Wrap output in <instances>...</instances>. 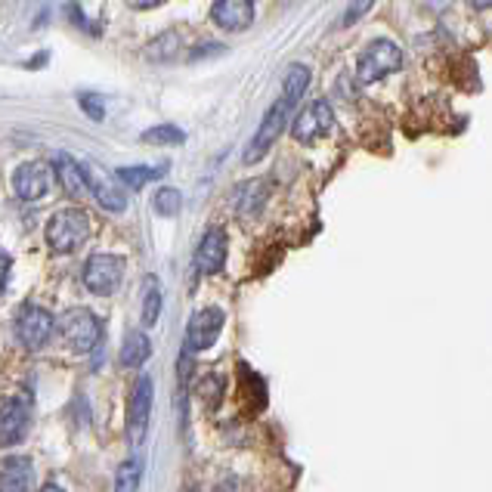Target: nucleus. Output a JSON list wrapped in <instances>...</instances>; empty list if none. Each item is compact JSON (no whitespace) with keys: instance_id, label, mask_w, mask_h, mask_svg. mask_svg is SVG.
<instances>
[{"instance_id":"f257e3e1","label":"nucleus","mask_w":492,"mask_h":492,"mask_svg":"<svg viewBox=\"0 0 492 492\" xmlns=\"http://www.w3.org/2000/svg\"><path fill=\"white\" fill-rule=\"evenodd\" d=\"M307 87H310V68L307 66H292V68H288L282 97H279L276 103L270 106V112L263 115V121H261V128H257L251 146L245 149V164L261 161L263 155L270 152V146H276L279 134L285 130V124H288V118H292L294 106H298V99L303 97V90H307Z\"/></svg>"},{"instance_id":"f03ea898","label":"nucleus","mask_w":492,"mask_h":492,"mask_svg":"<svg viewBox=\"0 0 492 492\" xmlns=\"http://www.w3.org/2000/svg\"><path fill=\"white\" fill-rule=\"evenodd\" d=\"M90 239V220L81 208L56 210L46 223V245L56 254H72Z\"/></svg>"},{"instance_id":"7ed1b4c3","label":"nucleus","mask_w":492,"mask_h":492,"mask_svg":"<svg viewBox=\"0 0 492 492\" xmlns=\"http://www.w3.org/2000/svg\"><path fill=\"white\" fill-rule=\"evenodd\" d=\"M400 66H403L400 46L394 41H372L356 59V77L363 84H372V81H381V77L400 72Z\"/></svg>"},{"instance_id":"20e7f679","label":"nucleus","mask_w":492,"mask_h":492,"mask_svg":"<svg viewBox=\"0 0 492 492\" xmlns=\"http://www.w3.org/2000/svg\"><path fill=\"white\" fill-rule=\"evenodd\" d=\"M59 332L68 347L77 350V354H90V350H99V343H103V325H99V319L90 310H68L59 323Z\"/></svg>"},{"instance_id":"39448f33","label":"nucleus","mask_w":492,"mask_h":492,"mask_svg":"<svg viewBox=\"0 0 492 492\" xmlns=\"http://www.w3.org/2000/svg\"><path fill=\"white\" fill-rule=\"evenodd\" d=\"M15 338H19L22 347L28 350H41L46 341L53 338V316L46 313L44 307H37V303H22L19 313H15Z\"/></svg>"},{"instance_id":"423d86ee","label":"nucleus","mask_w":492,"mask_h":492,"mask_svg":"<svg viewBox=\"0 0 492 492\" xmlns=\"http://www.w3.org/2000/svg\"><path fill=\"white\" fill-rule=\"evenodd\" d=\"M124 276V261L115 254H93L84 263V285L93 294H115Z\"/></svg>"},{"instance_id":"0eeeda50","label":"nucleus","mask_w":492,"mask_h":492,"mask_svg":"<svg viewBox=\"0 0 492 492\" xmlns=\"http://www.w3.org/2000/svg\"><path fill=\"white\" fill-rule=\"evenodd\" d=\"M152 415V378L149 374H139L134 390H130V403H128V436L134 446L146 440V427H149Z\"/></svg>"},{"instance_id":"6e6552de","label":"nucleus","mask_w":492,"mask_h":492,"mask_svg":"<svg viewBox=\"0 0 492 492\" xmlns=\"http://www.w3.org/2000/svg\"><path fill=\"white\" fill-rule=\"evenodd\" d=\"M334 128V112L332 106L325 103V99H316V103H310L303 112L294 118L292 124V137L298 139V143H316V139H323L325 134H332Z\"/></svg>"},{"instance_id":"1a4fd4ad","label":"nucleus","mask_w":492,"mask_h":492,"mask_svg":"<svg viewBox=\"0 0 492 492\" xmlns=\"http://www.w3.org/2000/svg\"><path fill=\"white\" fill-rule=\"evenodd\" d=\"M53 179H56V174H53L50 164L28 161V164H22V168H15L13 190L22 201H41L44 195L53 190Z\"/></svg>"},{"instance_id":"9d476101","label":"nucleus","mask_w":492,"mask_h":492,"mask_svg":"<svg viewBox=\"0 0 492 492\" xmlns=\"http://www.w3.org/2000/svg\"><path fill=\"white\" fill-rule=\"evenodd\" d=\"M81 174H84V186H87V192H93V199L99 201V208L115 210V214H121V210L128 208V192L121 190L115 177L97 170L93 164H81Z\"/></svg>"},{"instance_id":"9b49d317","label":"nucleus","mask_w":492,"mask_h":492,"mask_svg":"<svg viewBox=\"0 0 492 492\" xmlns=\"http://www.w3.org/2000/svg\"><path fill=\"white\" fill-rule=\"evenodd\" d=\"M223 323H226L223 310L217 307L199 310V313L190 319V328H186V343H190V350H208L210 343L220 338Z\"/></svg>"},{"instance_id":"f8f14e48","label":"nucleus","mask_w":492,"mask_h":492,"mask_svg":"<svg viewBox=\"0 0 492 492\" xmlns=\"http://www.w3.org/2000/svg\"><path fill=\"white\" fill-rule=\"evenodd\" d=\"M28 431V403L19 396H4L0 400V443L15 446Z\"/></svg>"},{"instance_id":"ddd939ff","label":"nucleus","mask_w":492,"mask_h":492,"mask_svg":"<svg viewBox=\"0 0 492 492\" xmlns=\"http://www.w3.org/2000/svg\"><path fill=\"white\" fill-rule=\"evenodd\" d=\"M226 263V232L220 226H210L205 232V239L199 241V248H195V267L199 272H220Z\"/></svg>"},{"instance_id":"4468645a","label":"nucleus","mask_w":492,"mask_h":492,"mask_svg":"<svg viewBox=\"0 0 492 492\" xmlns=\"http://www.w3.org/2000/svg\"><path fill=\"white\" fill-rule=\"evenodd\" d=\"M210 19L223 31H245L254 22V4L248 0H220L210 6Z\"/></svg>"},{"instance_id":"2eb2a0df","label":"nucleus","mask_w":492,"mask_h":492,"mask_svg":"<svg viewBox=\"0 0 492 492\" xmlns=\"http://www.w3.org/2000/svg\"><path fill=\"white\" fill-rule=\"evenodd\" d=\"M0 492H35V467L26 456H13L0 465Z\"/></svg>"},{"instance_id":"dca6fc26","label":"nucleus","mask_w":492,"mask_h":492,"mask_svg":"<svg viewBox=\"0 0 492 492\" xmlns=\"http://www.w3.org/2000/svg\"><path fill=\"white\" fill-rule=\"evenodd\" d=\"M53 174L59 177L62 190L72 195V199H81V195L87 192V186H84V174H81V164H77L72 155L59 152L56 155V170H53Z\"/></svg>"},{"instance_id":"f3484780","label":"nucleus","mask_w":492,"mask_h":492,"mask_svg":"<svg viewBox=\"0 0 492 492\" xmlns=\"http://www.w3.org/2000/svg\"><path fill=\"white\" fill-rule=\"evenodd\" d=\"M149 356H152V343L143 332H130L128 338H124V347H121L124 369H139V365H146Z\"/></svg>"},{"instance_id":"a211bd4d","label":"nucleus","mask_w":492,"mask_h":492,"mask_svg":"<svg viewBox=\"0 0 492 492\" xmlns=\"http://www.w3.org/2000/svg\"><path fill=\"white\" fill-rule=\"evenodd\" d=\"M267 201V183H261V179H254V183H245L236 190V208L239 214L251 217L261 210V205Z\"/></svg>"},{"instance_id":"6ab92c4d","label":"nucleus","mask_w":492,"mask_h":492,"mask_svg":"<svg viewBox=\"0 0 492 492\" xmlns=\"http://www.w3.org/2000/svg\"><path fill=\"white\" fill-rule=\"evenodd\" d=\"M177 50H179V35H177V31H164V35L152 37L149 46H146V59L170 62L177 56Z\"/></svg>"},{"instance_id":"aec40b11","label":"nucleus","mask_w":492,"mask_h":492,"mask_svg":"<svg viewBox=\"0 0 492 492\" xmlns=\"http://www.w3.org/2000/svg\"><path fill=\"white\" fill-rule=\"evenodd\" d=\"M164 170H155V168H118L115 170V179H118V186H128V190H143L149 179H159Z\"/></svg>"},{"instance_id":"412c9836","label":"nucleus","mask_w":492,"mask_h":492,"mask_svg":"<svg viewBox=\"0 0 492 492\" xmlns=\"http://www.w3.org/2000/svg\"><path fill=\"white\" fill-rule=\"evenodd\" d=\"M143 139H146V143H155V146H183L186 134L177 128V124H159V128L146 130Z\"/></svg>"},{"instance_id":"4be33fe9","label":"nucleus","mask_w":492,"mask_h":492,"mask_svg":"<svg viewBox=\"0 0 492 492\" xmlns=\"http://www.w3.org/2000/svg\"><path fill=\"white\" fill-rule=\"evenodd\" d=\"M161 316V288L155 279H146V294H143V325H155Z\"/></svg>"},{"instance_id":"5701e85b","label":"nucleus","mask_w":492,"mask_h":492,"mask_svg":"<svg viewBox=\"0 0 492 492\" xmlns=\"http://www.w3.org/2000/svg\"><path fill=\"white\" fill-rule=\"evenodd\" d=\"M139 480H143V465L137 462H124L118 467V477H115V492H139Z\"/></svg>"},{"instance_id":"b1692460","label":"nucleus","mask_w":492,"mask_h":492,"mask_svg":"<svg viewBox=\"0 0 492 492\" xmlns=\"http://www.w3.org/2000/svg\"><path fill=\"white\" fill-rule=\"evenodd\" d=\"M183 208V195L177 190H161L155 192V214L161 217H177V210Z\"/></svg>"},{"instance_id":"393cba45","label":"nucleus","mask_w":492,"mask_h":492,"mask_svg":"<svg viewBox=\"0 0 492 492\" xmlns=\"http://www.w3.org/2000/svg\"><path fill=\"white\" fill-rule=\"evenodd\" d=\"M77 103H81V108L90 115L93 121H103V118H106V106H103V99H97V97H93V93H81V97H77Z\"/></svg>"},{"instance_id":"a878e982","label":"nucleus","mask_w":492,"mask_h":492,"mask_svg":"<svg viewBox=\"0 0 492 492\" xmlns=\"http://www.w3.org/2000/svg\"><path fill=\"white\" fill-rule=\"evenodd\" d=\"M369 10H372V4H350L347 13H343V19H341V26H354L359 15H365Z\"/></svg>"},{"instance_id":"bb28decb","label":"nucleus","mask_w":492,"mask_h":492,"mask_svg":"<svg viewBox=\"0 0 492 492\" xmlns=\"http://www.w3.org/2000/svg\"><path fill=\"white\" fill-rule=\"evenodd\" d=\"M10 257H6L4 251H0V294H4V288H6V279H10Z\"/></svg>"},{"instance_id":"cd10ccee","label":"nucleus","mask_w":492,"mask_h":492,"mask_svg":"<svg viewBox=\"0 0 492 492\" xmlns=\"http://www.w3.org/2000/svg\"><path fill=\"white\" fill-rule=\"evenodd\" d=\"M41 492H62V489L56 487V483H46V487H44Z\"/></svg>"}]
</instances>
